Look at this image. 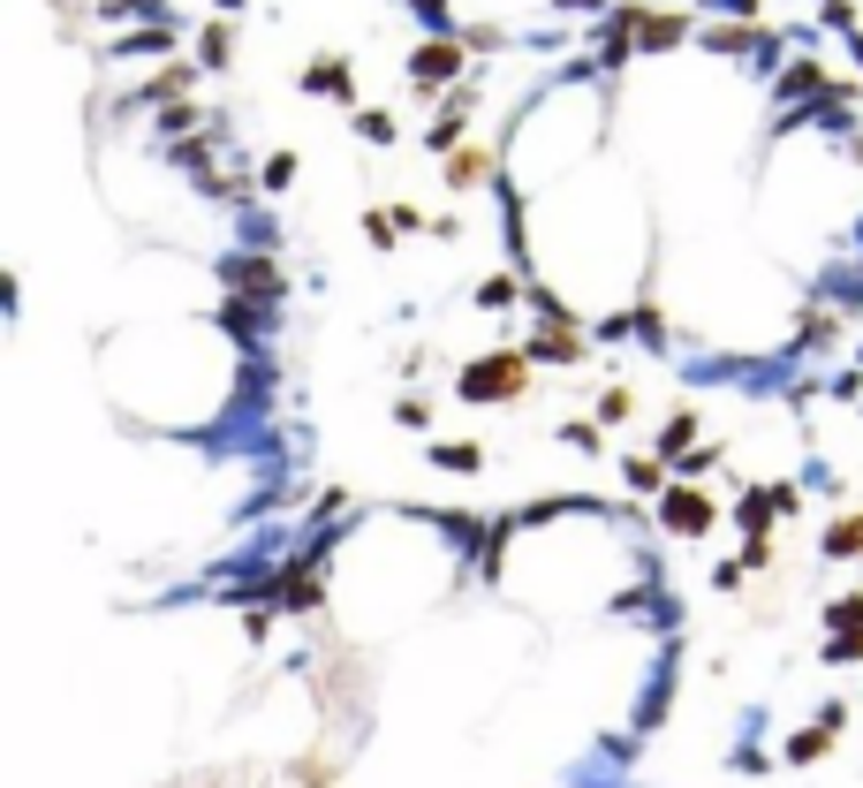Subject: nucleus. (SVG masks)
Returning a JSON list of instances; mask_svg holds the SVG:
<instances>
[{
	"label": "nucleus",
	"instance_id": "1",
	"mask_svg": "<svg viewBox=\"0 0 863 788\" xmlns=\"http://www.w3.org/2000/svg\"><path fill=\"white\" fill-rule=\"evenodd\" d=\"M516 380H522V364H516V356H493V364H477L463 387H470V402H485V394H508Z\"/></svg>",
	"mask_w": 863,
	"mask_h": 788
},
{
	"label": "nucleus",
	"instance_id": "2",
	"mask_svg": "<svg viewBox=\"0 0 863 788\" xmlns=\"http://www.w3.org/2000/svg\"><path fill=\"white\" fill-rule=\"evenodd\" d=\"M621 23H629V31H637L644 46H674L682 31H690L682 16H644V8H621Z\"/></svg>",
	"mask_w": 863,
	"mask_h": 788
},
{
	"label": "nucleus",
	"instance_id": "3",
	"mask_svg": "<svg viewBox=\"0 0 863 788\" xmlns=\"http://www.w3.org/2000/svg\"><path fill=\"white\" fill-rule=\"evenodd\" d=\"M447 69H455V46H447V39H439V46H417V53H409V77H417V84L447 77Z\"/></svg>",
	"mask_w": 863,
	"mask_h": 788
},
{
	"label": "nucleus",
	"instance_id": "4",
	"mask_svg": "<svg viewBox=\"0 0 863 788\" xmlns=\"http://www.w3.org/2000/svg\"><path fill=\"white\" fill-rule=\"evenodd\" d=\"M819 69H811V61H795V69H788V77H780V91H788V99H819Z\"/></svg>",
	"mask_w": 863,
	"mask_h": 788
},
{
	"label": "nucleus",
	"instance_id": "5",
	"mask_svg": "<svg viewBox=\"0 0 863 788\" xmlns=\"http://www.w3.org/2000/svg\"><path fill=\"white\" fill-rule=\"evenodd\" d=\"M197 84V77H190V69H160V77H152V99H182V91Z\"/></svg>",
	"mask_w": 863,
	"mask_h": 788
},
{
	"label": "nucleus",
	"instance_id": "6",
	"mask_svg": "<svg viewBox=\"0 0 863 788\" xmlns=\"http://www.w3.org/2000/svg\"><path fill=\"white\" fill-rule=\"evenodd\" d=\"M311 84H318V91H342V84H348L342 61H318V69H311Z\"/></svg>",
	"mask_w": 863,
	"mask_h": 788
},
{
	"label": "nucleus",
	"instance_id": "7",
	"mask_svg": "<svg viewBox=\"0 0 863 788\" xmlns=\"http://www.w3.org/2000/svg\"><path fill=\"white\" fill-rule=\"evenodd\" d=\"M447 175H455V182H463V190H470V182L485 175V160H477V152H463V160H455V168H447Z\"/></svg>",
	"mask_w": 863,
	"mask_h": 788
},
{
	"label": "nucleus",
	"instance_id": "8",
	"mask_svg": "<svg viewBox=\"0 0 863 788\" xmlns=\"http://www.w3.org/2000/svg\"><path fill=\"white\" fill-rule=\"evenodd\" d=\"M220 8H235V0H220Z\"/></svg>",
	"mask_w": 863,
	"mask_h": 788
}]
</instances>
